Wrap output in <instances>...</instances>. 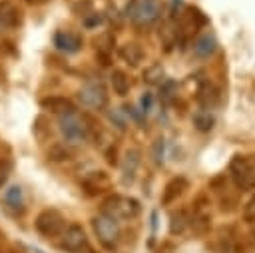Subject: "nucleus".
Listing matches in <instances>:
<instances>
[{
    "label": "nucleus",
    "mask_w": 255,
    "mask_h": 253,
    "mask_svg": "<svg viewBox=\"0 0 255 253\" xmlns=\"http://www.w3.org/2000/svg\"><path fill=\"white\" fill-rule=\"evenodd\" d=\"M159 14H161L159 0H131L128 4V18L139 30L151 28L157 22Z\"/></svg>",
    "instance_id": "f257e3e1"
},
{
    "label": "nucleus",
    "mask_w": 255,
    "mask_h": 253,
    "mask_svg": "<svg viewBox=\"0 0 255 253\" xmlns=\"http://www.w3.org/2000/svg\"><path fill=\"white\" fill-rule=\"evenodd\" d=\"M106 215L114 217V219H133L139 213V203L133 197H126V195H112L104 201V211Z\"/></svg>",
    "instance_id": "f03ea898"
},
{
    "label": "nucleus",
    "mask_w": 255,
    "mask_h": 253,
    "mask_svg": "<svg viewBox=\"0 0 255 253\" xmlns=\"http://www.w3.org/2000/svg\"><path fill=\"white\" fill-rule=\"evenodd\" d=\"M92 227L96 231L98 241L104 247L114 249L118 245V241H120V223H118V219H114L106 213H100L92 219Z\"/></svg>",
    "instance_id": "7ed1b4c3"
},
{
    "label": "nucleus",
    "mask_w": 255,
    "mask_h": 253,
    "mask_svg": "<svg viewBox=\"0 0 255 253\" xmlns=\"http://www.w3.org/2000/svg\"><path fill=\"white\" fill-rule=\"evenodd\" d=\"M34 225H36V231L42 233L44 237H56V235H62V231L66 229V219L56 209H44L38 213Z\"/></svg>",
    "instance_id": "20e7f679"
},
{
    "label": "nucleus",
    "mask_w": 255,
    "mask_h": 253,
    "mask_svg": "<svg viewBox=\"0 0 255 253\" xmlns=\"http://www.w3.org/2000/svg\"><path fill=\"white\" fill-rule=\"evenodd\" d=\"M78 96H80L82 104L88 106V108H92V110H102V108L108 106V90H106L104 82H100V80L86 82L80 88Z\"/></svg>",
    "instance_id": "39448f33"
},
{
    "label": "nucleus",
    "mask_w": 255,
    "mask_h": 253,
    "mask_svg": "<svg viewBox=\"0 0 255 253\" xmlns=\"http://www.w3.org/2000/svg\"><path fill=\"white\" fill-rule=\"evenodd\" d=\"M58 127H60V133L64 135V139L70 141V143H82L86 139V135H88V127H86L84 120L78 118L76 112L60 116Z\"/></svg>",
    "instance_id": "423d86ee"
},
{
    "label": "nucleus",
    "mask_w": 255,
    "mask_h": 253,
    "mask_svg": "<svg viewBox=\"0 0 255 253\" xmlns=\"http://www.w3.org/2000/svg\"><path fill=\"white\" fill-rule=\"evenodd\" d=\"M60 247L68 253H80L82 249H86L88 247V235H86L84 227L78 223L68 225L60 235Z\"/></svg>",
    "instance_id": "0eeeda50"
},
{
    "label": "nucleus",
    "mask_w": 255,
    "mask_h": 253,
    "mask_svg": "<svg viewBox=\"0 0 255 253\" xmlns=\"http://www.w3.org/2000/svg\"><path fill=\"white\" fill-rule=\"evenodd\" d=\"M249 163H251V159H247L245 155H239V153L233 155L229 161L231 179L237 185V189H241V191L249 189Z\"/></svg>",
    "instance_id": "6e6552de"
},
{
    "label": "nucleus",
    "mask_w": 255,
    "mask_h": 253,
    "mask_svg": "<svg viewBox=\"0 0 255 253\" xmlns=\"http://www.w3.org/2000/svg\"><path fill=\"white\" fill-rule=\"evenodd\" d=\"M205 24H207V18L203 16V12L191 6L185 10V14L179 22V36H191L197 32V28H201Z\"/></svg>",
    "instance_id": "1a4fd4ad"
},
{
    "label": "nucleus",
    "mask_w": 255,
    "mask_h": 253,
    "mask_svg": "<svg viewBox=\"0 0 255 253\" xmlns=\"http://www.w3.org/2000/svg\"><path fill=\"white\" fill-rule=\"evenodd\" d=\"M139 161H141V151L137 147H129L126 149L124 157H122V181L128 185L133 181L135 173H137V167H139Z\"/></svg>",
    "instance_id": "9d476101"
},
{
    "label": "nucleus",
    "mask_w": 255,
    "mask_h": 253,
    "mask_svg": "<svg viewBox=\"0 0 255 253\" xmlns=\"http://www.w3.org/2000/svg\"><path fill=\"white\" fill-rule=\"evenodd\" d=\"M187 187H189V181L183 175H177V177L169 179L163 187V193H161V205H169V203L177 201V197H181Z\"/></svg>",
    "instance_id": "9b49d317"
},
{
    "label": "nucleus",
    "mask_w": 255,
    "mask_h": 253,
    "mask_svg": "<svg viewBox=\"0 0 255 253\" xmlns=\"http://www.w3.org/2000/svg\"><path fill=\"white\" fill-rule=\"evenodd\" d=\"M40 104H42L44 110L54 112V114H60V116H64V114H74V112H76V104H74L72 100L64 98V96H50V98H44Z\"/></svg>",
    "instance_id": "f8f14e48"
},
{
    "label": "nucleus",
    "mask_w": 255,
    "mask_h": 253,
    "mask_svg": "<svg viewBox=\"0 0 255 253\" xmlns=\"http://www.w3.org/2000/svg\"><path fill=\"white\" fill-rule=\"evenodd\" d=\"M215 50H217V40H215V36L211 32L199 34L195 38V42H193V54L197 58H209V56L215 54Z\"/></svg>",
    "instance_id": "ddd939ff"
},
{
    "label": "nucleus",
    "mask_w": 255,
    "mask_h": 253,
    "mask_svg": "<svg viewBox=\"0 0 255 253\" xmlns=\"http://www.w3.org/2000/svg\"><path fill=\"white\" fill-rule=\"evenodd\" d=\"M54 46L62 52H68V54H74L80 50L82 46V38L78 34H72V32H58L54 36Z\"/></svg>",
    "instance_id": "4468645a"
},
{
    "label": "nucleus",
    "mask_w": 255,
    "mask_h": 253,
    "mask_svg": "<svg viewBox=\"0 0 255 253\" xmlns=\"http://www.w3.org/2000/svg\"><path fill=\"white\" fill-rule=\"evenodd\" d=\"M118 54H120V58L126 62V64H129V66H137L141 60H143V48L137 44V42H126V44H122L120 48H118Z\"/></svg>",
    "instance_id": "2eb2a0df"
},
{
    "label": "nucleus",
    "mask_w": 255,
    "mask_h": 253,
    "mask_svg": "<svg viewBox=\"0 0 255 253\" xmlns=\"http://www.w3.org/2000/svg\"><path fill=\"white\" fill-rule=\"evenodd\" d=\"M159 40L165 50H171L179 40V24L175 20H165L159 28Z\"/></svg>",
    "instance_id": "dca6fc26"
},
{
    "label": "nucleus",
    "mask_w": 255,
    "mask_h": 253,
    "mask_svg": "<svg viewBox=\"0 0 255 253\" xmlns=\"http://www.w3.org/2000/svg\"><path fill=\"white\" fill-rule=\"evenodd\" d=\"M217 100H219V94H217V90H215L213 84L205 82V84L197 90V102H199L201 110H211V108L217 104Z\"/></svg>",
    "instance_id": "f3484780"
},
{
    "label": "nucleus",
    "mask_w": 255,
    "mask_h": 253,
    "mask_svg": "<svg viewBox=\"0 0 255 253\" xmlns=\"http://www.w3.org/2000/svg\"><path fill=\"white\" fill-rule=\"evenodd\" d=\"M189 221H191V217L187 215L185 209L173 211L171 217H169V233H171V235H181V233L189 227Z\"/></svg>",
    "instance_id": "a211bd4d"
},
{
    "label": "nucleus",
    "mask_w": 255,
    "mask_h": 253,
    "mask_svg": "<svg viewBox=\"0 0 255 253\" xmlns=\"http://www.w3.org/2000/svg\"><path fill=\"white\" fill-rule=\"evenodd\" d=\"M20 22L18 10L10 2H0V26L4 28H16Z\"/></svg>",
    "instance_id": "6ab92c4d"
},
{
    "label": "nucleus",
    "mask_w": 255,
    "mask_h": 253,
    "mask_svg": "<svg viewBox=\"0 0 255 253\" xmlns=\"http://www.w3.org/2000/svg\"><path fill=\"white\" fill-rule=\"evenodd\" d=\"M110 84H112L114 94H118L122 98L128 96V92H129V78H128V74L124 70H114L110 74Z\"/></svg>",
    "instance_id": "aec40b11"
},
{
    "label": "nucleus",
    "mask_w": 255,
    "mask_h": 253,
    "mask_svg": "<svg viewBox=\"0 0 255 253\" xmlns=\"http://www.w3.org/2000/svg\"><path fill=\"white\" fill-rule=\"evenodd\" d=\"M4 203L14 209V211H22L24 209V193H22V187L18 185H10L8 189H4Z\"/></svg>",
    "instance_id": "412c9836"
},
{
    "label": "nucleus",
    "mask_w": 255,
    "mask_h": 253,
    "mask_svg": "<svg viewBox=\"0 0 255 253\" xmlns=\"http://www.w3.org/2000/svg\"><path fill=\"white\" fill-rule=\"evenodd\" d=\"M165 80L167 78H165V70L161 64H151L143 70V82L147 86H161Z\"/></svg>",
    "instance_id": "4be33fe9"
},
{
    "label": "nucleus",
    "mask_w": 255,
    "mask_h": 253,
    "mask_svg": "<svg viewBox=\"0 0 255 253\" xmlns=\"http://www.w3.org/2000/svg\"><path fill=\"white\" fill-rule=\"evenodd\" d=\"M193 126L199 129V131H211L213 126H215V118L209 110H199L195 116H193Z\"/></svg>",
    "instance_id": "5701e85b"
},
{
    "label": "nucleus",
    "mask_w": 255,
    "mask_h": 253,
    "mask_svg": "<svg viewBox=\"0 0 255 253\" xmlns=\"http://www.w3.org/2000/svg\"><path fill=\"white\" fill-rule=\"evenodd\" d=\"M159 88H161V90H159V100H161L163 104H171V102L177 98V82L165 80Z\"/></svg>",
    "instance_id": "b1692460"
},
{
    "label": "nucleus",
    "mask_w": 255,
    "mask_h": 253,
    "mask_svg": "<svg viewBox=\"0 0 255 253\" xmlns=\"http://www.w3.org/2000/svg\"><path fill=\"white\" fill-rule=\"evenodd\" d=\"M10 173H12V161L8 157H0V189L6 185Z\"/></svg>",
    "instance_id": "393cba45"
},
{
    "label": "nucleus",
    "mask_w": 255,
    "mask_h": 253,
    "mask_svg": "<svg viewBox=\"0 0 255 253\" xmlns=\"http://www.w3.org/2000/svg\"><path fill=\"white\" fill-rule=\"evenodd\" d=\"M112 46H114V40H112L110 34H104V36L96 38V48H98L100 52L108 54V52H112Z\"/></svg>",
    "instance_id": "a878e982"
},
{
    "label": "nucleus",
    "mask_w": 255,
    "mask_h": 253,
    "mask_svg": "<svg viewBox=\"0 0 255 253\" xmlns=\"http://www.w3.org/2000/svg\"><path fill=\"white\" fill-rule=\"evenodd\" d=\"M243 219L247 223H255V195L243 205Z\"/></svg>",
    "instance_id": "bb28decb"
},
{
    "label": "nucleus",
    "mask_w": 255,
    "mask_h": 253,
    "mask_svg": "<svg viewBox=\"0 0 255 253\" xmlns=\"http://www.w3.org/2000/svg\"><path fill=\"white\" fill-rule=\"evenodd\" d=\"M151 153H153V161H155V163H161V161H163V137H157V139L153 141Z\"/></svg>",
    "instance_id": "cd10ccee"
},
{
    "label": "nucleus",
    "mask_w": 255,
    "mask_h": 253,
    "mask_svg": "<svg viewBox=\"0 0 255 253\" xmlns=\"http://www.w3.org/2000/svg\"><path fill=\"white\" fill-rule=\"evenodd\" d=\"M110 120H112V122H116V126H118L120 129H126V122L120 118V114H118V112H110Z\"/></svg>",
    "instance_id": "c85d7f7f"
},
{
    "label": "nucleus",
    "mask_w": 255,
    "mask_h": 253,
    "mask_svg": "<svg viewBox=\"0 0 255 253\" xmlns=\"http://www.w3.org/2000/svg\"><path fill=\"white\" fill-rule=\"evenodd\" d=\"M255 187V161L249 163V189Z\"/></svg>",
    "instance_id": "c756f323"
},
{
    "label": "nucleus",
    "mask_w": 255,
    "mask_h": 253,
    "mask_svg": "<svg viewBox=\"0 0 255 253\" xmlns=\"http://www.w3.org/2000/svg\"><path fill=\"white\" fill-rule=\"evenodd\" d=\"M141 108H143V110H141L143 114L149 112V108H151V96H149V94H145V96L141 98Z\"/></svg>",
    "instance_id": "7c9ffc66"
},
{
    "label": "nucleus",
    "mask_w": 255,
    "mask_h": 253,
    "mask_svg": "<svg viewBox=\"0 0 255 253\" xmlns=\"http://www.w3.org/2000/svg\"><path fill=\"white\" fill-rule=\"evenodd\" d=\"M28 2H38V0H28Z\"/></svg>",
    "instance_id": "2f4dec72"
}]
</instances>
